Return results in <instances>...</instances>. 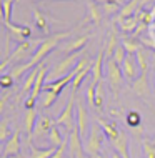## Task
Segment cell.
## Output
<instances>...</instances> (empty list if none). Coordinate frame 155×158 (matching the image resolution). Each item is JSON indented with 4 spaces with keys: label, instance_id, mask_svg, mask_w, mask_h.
I'll return each instance as SVG.
<instances>
[{
    "label": "cell",
    "instance_id": "cell-1",
    "mask_svg": "<svg viewBox=\"0 0 155 158\" xmlns=\"http://www.w3.org/2000/svg\"><path fill=\"white\" fill-rule=\"evenodd\" d=\"M42 42H44V38H40V40H27V42H22V44H19L14 48V52H12L8 57L3 58L2 65H0V72H5L8 65H19V63H27L25 60H32V57L35 55L37 48L42 45Z\"/></svg>",
    "mask_w": 155,
    "mask_h": 158
},
{
    "label": "cell",
    "instance_id": "cell-2",
    "mask_svg": "<svg viewBox=\"0 0 155 158\" xmlns=\"http://www.w3.org/2000/svg\"><path fill=\"white\" fill-rule=\"evenodd\" d=\"M70 30H67V32H60V33H54V35H50V37H47L44 38V42H42V45L37 48V52L35 55L32 57V60H30V67L32 68H35L38 65H42L45 60V57L49 55L54 48H57V45H58V42L62 40V38H67L68 35H70Z\"/></svg>",
    "mask_w": 155,
    "mask_h": 158
},
{
    "label": "cell",
    "instance_id": "cell-3",
    "mask_svg": "<svg viewBox=\"0 0 155 158\" xmlns=\"http://www.w3.org/2000/svg\"><path fill=\"white\" fill-rule=\"evenodd\" d=\"M103 130L98 123H92L88 131V136L85 140V153L90 155L92 158H98L100 156V150H102V142H103Z\"/></svg>",
    "mask_w": 155,
    "mask_h": 158
},
{
    "label": "cell",
    "instance_id": "cell-4",
    "mask_svg": "<svg viewBox=\"0 0 155 158\" xmlns=\"http://www.w3.org/2000/svg\"><path fill=\"white\" fill-rule=\"evenodd\" d=\"M105 70H107V82H109V87L112 93H114V98L118 100V92H120V85H122V67H118L115 63L114 58H107L105 60Z\"/></svg>",
    "mask_w": 155,
    "mask_h": 158
},
{
    "label": "cell",
    "instance_id": "cell-5",
    "mask_svg": "<svg viewBox=\"0 0 155 158\" xmlns=\"http://www.w3.org/2000/svg\"><path fill=\"white\" fill-rule=\"evenodd\" d=\"M82 57H84V55L79 52V53L67 55L65 58H62L60 62H57V63H55V67L52 68V75H54V78L58 80V78L67 77L68 73H72V72H74V68L77 67V63L80 62Z\"/></svg>",
    "mask_w": 155,
    "mask_h": 158
},
{
    "label": "cell",
    "instance_id": "cell-6",
    "mask_svg": "<svg viewBox=\"0 0 155 158\" xmlns=\"http://www.w3.org/2000/svg\"><path fill=\"white\" fill-rule=\"evenodd\" d=\"M75 103H77V98L74 93H70V98H68V102H67V105H65V108L62 110V113L58 115L57 118H55V125H62V127H65L67 130H68V133H70L74 128H77L75 125V112H74V108H75Z\"/></svg>",
    "mask_w": 155,
    "mask_h": 158
},
{
    "label": "cell",
    "instance_id": "cell-7",
    "mask_svg": "<svg viewBox=\"0 0 155 158\" xmlns=\"http://www.w3.org/2000/svg\"><path fill=\"white\" fill-rule=\"evenodd\" d=\"M75 108H77V113H75V118H77V128L80 131V136H88L87 133L90 131V115H88V110L85 106L84 100L82 98H77V103H75Z\"/></svg>",
    "mask_w": 155,
    "mask_h": 158
},
{
    "label": "cell",
    "instance_id": "cell-8",
    "mask_svg": "<svg viewBox=\"0 0 155 158\" xmlns=\"http://www.w3.org/2000/svg\"><path fill=\"white\" fill-rule=\"evenodd\" d=\"M68 153L72 155V158H84L85 155V147L82 145V136L79 128H74L68 133Z\"/></svg>",
    "mask_w": 155,
    "mask_h": 158
},
{
    "label": "cell",
    "instance_id": "cell-9",
    "mask_svg": "<svg viewBox=\"0 0 155 158\" xmlns=\"http://www.w3.org/2000/svg\"><path fill=\"white\" fill-rule=\"evenodd\" d=\"M5 27H7L8 33H10V37H14L19 44L32 38V28L28 25H15V23L8 22V23H5Z\"/></svg>",
    "mask_w": 155,
    "mask_h": 158
},
{
    "label": "cell",
    "instance_id": "cell-10",
    "mask_svg": "<svg viewBox=\"0 0 155 158\" xmlns=\"http://www.w3.org/2000/svg\"><path fill=\"white\" fill-rule=\"evenodd\" d=\"M55 122L52 120V118L49 117V115H40L37 120V125L35 128H33V133H32V140L33 138H44V136H47L50 133V130L54 128Z\"/></svg>",
    "mask_w": 155,
    "mask_h": 158
},
{
    "label": "cell",
    "instance_id": "cell-11",
    "mask_svg": "<svg viewBox=\"0 0 155 158\" xmlns=\"http://www.w3.org/2000/svg\"><path fill=\"white\" fill-rule=\"evenodd\" d=\"M88 40H90V35H80V37L74 38V40L67 42L65 45H62V47H60V52H63V53H67V55L79 53V52H82V50L87 47Z\"/></svg>",
    "mask_w": 155,
    "mask_h": 158
},
{
    "label": "cell",
    "instance_id": "cell-12",
    "mask_svg": "<svg viewBox=\"0 0 155 158\" xmlns=\"http://www.w3.org/2000/svg\"><path fill=\"white\" fill-rule=\"evenodd\" d=\"M75 78V73L72 72V73H68L67 77H63V78H58V80H54V82H47L44 85V92H54L55 95H60L62 90L67 87V85H72Z\"/></svg>",
    "mask_w": 155,
    "mask_h": 158
},
{
    "label": "cell",
    "instance_id": "cell-13",
    "mask_svg": "<svg viewBox=\"0 0 155 158\" xmlns=\"http://www.w3.org/2000/svg\"><path fill=\"white\" fill-rule=\"evenodd\" d=\"M15 155H20V130H15L12 133L10 140L2 148V156H15Z\"/></svg>",
    "mask_w": 155,
    "mask_h": 158
},
{
    "label": "cell",
    "instance_id": "cell-14",
    "mask_svg": "<svg viewBox=\"0 0 155 158\" xmlns=\"http://www.w3.org/2000/svg\"><path fill=\"white\" fill-rule=\"evenodd\" d=\"M137 70H139V65H137L135 55H127L125 62H123V65H122V73H123V77H125L128 82H135V80L139 78Z\"/></svg>",
    "mask_w": 155,
    "mask_h": 158
},
{
    "label": "cell",
    "instance_id": "cell-15",
    "mask_svg": "<svg viewBox=\"0 0 155 158\" xmlns=\"http://www.w3.org/2000/svg\"><path fill=\"white\" fill-rule=\"evenodd\" d=\"M103 58H105V48H100L95 57V60L92 63V83H100L102 82V72H103Z\"/></svg>",
    "mask_w": 155,
    "mask_h": 158
},
{
    "label": "cell",
    "instance_id": "cell-16",
    "mask_svg": "<svg viewBox=\"0 0 155 158\" xmlns=\"http://www.w3.org/2000/svg\"><path fill=\"white\" fill-rule=\"evenodd\" d=\"M132 92L140 98H147L149 97V80H147V72L140 73L139 78L135 82H132Z\"/></svg>",
    "mask_w": 155,
    "mask_h": 158
},
{
    "label": "cell",
    "instance_id": "cell-17",
    "mask_svg": "<svg viewBox=\"0 0 155 158\" xmlns=\"http://www.w3.org/2000/svg\"><path fill=\"white\" fill-rule=\"evenodd\" d=\"M110 143L122 158H130V155H128V143L130 142H128V136H127L125 131H120V135Z\"/></svg>",
    "mask_w": 155,
    "mask_h": 158
},
{
    "label": "cell",
    "instance_id": "cell-18",
    "mask_svg": "<svg viewBox=\"0 0 155 158\" xmlns=\"http://www.w3.org/2000/svg\"><path fill=\"white\" fill-rule=\"evenodd\" d=\"M40 67V70H38V77H37V82L35 85H33V88H32V92H30V95L28 97H32V98H37L42 95V92H44V82H45V75H47V67L42 63V65H38Z\"/></svg>",
    "mask_w": 155,
    "mask_h": 158
},
{
    "label": "cell",
    "instance_id": "cell-19",
    "mask_svg": "<svg viewBox=\"0 0 155 158\" xmlns=\"http://www.w3.org/2000/svg\"><path fill=\"white\" fill-rule=\"evenodd\" d=\"M95 122L102 127V130H103V133H105V136H107V140H109V142H114V140L120 135V130L117 128V125H115V123L105 122V120H103V118H100V117H98Z\"/></svg>",
    "mask_w": 155,
    "mask_h": 158
},
{
    "label": "cell",
    "instance_id": "cell-20",
    "mask_svg": "<svg viewBox=\"0 0 155 158\" xmlns=\"http://www.w3.org/2000/svg\"><path fill=\"white\" fill-rule=\"evenodd\" d=\"M37 120H38L37 110H25L24 125H25V130H27L28 142H32V133H33V128H35V125H37Z\"/></svg>",
    "mask_w": 155,
    "mask_h": 158
},
{
    "label": "cell",
    "instance_id": "cell-21",
    "mask_svg": "<svg viewBox=\"0 0 155 158\" xmlns=\"http://www.w3.org/2000/svg\"><path fill=\"white\" fill-rule=\"evenodd\" d=\"M33 20H35V25L40 28V32L44 33V35H50V25H49L50 22H49V19L38 10V8L33 10Z\"/></svg>",
    "mask_w": 155,
    "mask_h": 158
},
{
    "label": "cell",
    "instance_id": "cell-22",
    "mask_svg": "<svg viewBox=\"0 0 155 158\" xmlns=\"http://www.w3.org/2000/svg\"><path fill=\"white\" fill-rule=\"evenodd\" d=\"M139 2L140 0H130L128 3H125V5L120 8V12H118L117 22H120V20H123V19H128V17H135L133 14H135L137 8H139Z\"/></svg>",
    "mask_w": 155,
    "mask_h": 158
},
{
    "label": "cell",
    "instance_id": "cell-23",
    "mask_svg": "<svg viewBox=\"0 0 155 158\" xmlns=\"http://www.w3.org/2000/svg\"><path fill=\"white\" fill-rule=\"evenodd\" d=\"M120 45L118 38H117V33L115 32H110L109 33V40H105V44H103V48H105V55L107 58H112L115 53V50H117V47Z\"/></svg>",
    "mask_w": 155,
    "mask_h": 158
},
{
    "label": "cell",
    "instance_id": "cell-24",
    "mask_svg": "<svg viewBox=\"0 0 155 158\" xmlns=\"http://www.w3.org/2000/svg\"><path fill=\"white\" fill-rule=\"evenodd\" d=\"M57 148L55 147H50V148H37L30 143V153H28V158H52V155L55 153Z\"/></svg>",
    "mask_w": 155,
    "mask_h": 158
},
{
    "label": "cell",
    "instance_id": "cell-25",
    "mask_svg": "<svg viewBox=\"0 0 155 158\" xmlns=\"http://www.w3.org/2000/svg\"><path fill=\"white\" fill-rule=\"evenodd\" d=\"M67 138H68V136H65V138H63L62 131H60V128H58L57 125H54V128H52L50 133H49V140L52 142V145H54L55 148L62 147V145L67 142Z\"/></svg>",
    "mask_w": 155,
    "mask_h": 158
},
{
    "label": "cell",
    "instance_id": "cell-26",
    "mask_svg": "<svg viewBox=\"0 0 155 158\" xmlns=\"http://www.w3.org/2000/svg\"><path fill=\"white\" fill-rule=\"evenodd\" d=\"M102 17H103V8L97 2H90L88 3V19L93 23H100Z\"/></svg>",
    "mask_w": 155,
    "mask_h": 158
},
{
    "label": "cell",
    "instance_id": "cell-27",
    "mask_svg": "<svg viewBox=\"0 0 155 158\" xmlns=\"http://www.w3.org/2000/svg\"><path fill=\"white\" fill-rule=\"evenodd\" d=\"M90 73H92V65H90V67H87V68H84V70H82L80 73H77V75H75L74 82H72V85H70V87H72L70 90H72V93H74V95L77 93V90L80 88L82 82H84V80L87 78V77H88Z\"/></svg>",
    "mask_w": 155,
    "mask_h": 158
},
{
    "label": "cell",
    "instance_id": "cell-28",
    "mask_svg": "<svg viewBox=\"0 0 155 158\" xmlns=\"http://www.w3.org/2000/svg\"><path fill=\"white\" fill-rule=\"evenodd\" d=\"M38 70H40V67H35V68H32V70L28 72V75H27V80H25V82H24L22 95H24V93H27V92H32L33 85H35V82H37V77H38Z\"/></svg>",
    "mask_w": 155,
    "mask_h": 158
},
{
    "label": "cell",
    "instance_id": "cell-29",
    "mask_svg": "<svg viewBox=\"0 0 155 158\" xmlns=\"http://www.w3.org/2000/svg\"><path fill=\"white\" fill-rule=\"evenodd\" d=\"M118 25H120V30H122L123 33H133L135 28L139 27V20H137L135 17H128V19L120 20Z\"/></svg>",
    "mask_w": 155,
    "mask_h": 158
},
{
    "label": "cell",
    "instance_id": "cell-30",
    "mask_svg": "<svg viewBox=\"0 0 155 158\" xmlns=\"http://www.w3.org/2000/svg\"><path fill=\"white\" fill-rule=\"evenodd\" d=\"M120 44L123 45V48H125L127 55H135L137 52H139V48H142V45H140L133 37H132V38H128V37L122 38V42H120Z\"/></svg>",
    "mask_w": 155,
    "mask_h": 158
},
{
    "label": "cell",
    "instance_id": "cell-31",
    "mask_svg": "<svg viewBox=\"0 0 155 158\" xmlns=\"http://www.w3.org/2000/svg\"><path fill=\"white\" fill-rule=\"evenodd\" d=\"M58 95H55L54 92H42L40 95V106L42 108H50L52 105L57 102Z\"/></svg>",
    "mask_w": 155,
    "mask_h": 158
},
{
    "label": "cell",
    "instance_id": "cell-32",
    "mask_svg": "<svg viewBox=\"0 0 155 158\" xmlns=\"http://www.w3.org/2000/svg\"><path fill=\"white\" fill-rule=\"evenodd\" d=\"M135 58H137V65H139L140 73L149 72V62H147V55H145L144 48H139V52L135 53Z\"/></svg>",
    "mask_w": 155,
    "mask_h": 158
},
{
    "label": "cell",
    "instance_id": "cell-33",
    "mask_svg": "<svg viewBox=\"0 0 155 158\" xmlns=\"http://www.w3.org/2000/svg\"><path fill=\"white\" fill-rule=\"evenodd\" d=\"M14 3L15 0H2V15H3V23L10 22L12 10H14Z\"/></svg>",
    "mask_w": 155,
    "mask_h": 158
},
{
    "label": "cell",
    "instance_id": "cell-34",
    "mask_svg": "<svg viewBox=\"0 0 155 158\" xmlns=\"http://www.w3.org/2000/svg\"><path fill=\"white\" fill-rule=\"evenodd\" d=\"M142 123V117L139 112H135V110H130V112L127 113V125L132 128V130H135V128H139Z\"/></svg>",
    "mask_w": 155,
    "mask_h": 158
},
{
    "label": "cell",
    "instance_id": "cell-35",
    "mask_svg": "<svg viewBox=\"0 0 155 158\" xmlns=\"http://www.w3.org/2000/svg\"><path fill=\"white\" fill-rule=\"evenodd\" d=\"M27 70H32V67H30L28 62L27 63H19V65H12L10 73H8V75H12L14 78H20V77H22Z\"/></svg>",
    "mask_w": 155,
    "mask_h": 158
},
{
    "label": "cell",
    "instance_id": "cell-36",
    "mask_svg": "<svg viewBox=\"0 0 155 158\" xmlns=\"http://www.w3.org/2000/svg\"><path fill=\"white\" fill-rule=\"evenodd\" d=\"M103 95H105V90H103V82L97 83V93H95V110L97 112H103Z\"/></svg>",
    "mask_w": 155,
    "mask_h": 158
},
{
    "label": "cell",
    "instance_id": "cell-37",
    "mask_svg": "<svg viewBox=\"0 0 155 158\" xmlns=\"http://www.w3.org/2000/svg\"><path fill=\"white\" fill-rule=\"evenodd\" d=\"M95 93H97V85L90 82L88 83V88H87V103L90 108H95Z\"/></svg>",
    "mask_w": 155,
    "mask_h": 158
},
{
    "label": "cell",
    "instance_id": "cell-38",
    "mask_svg": "<svg viewBox=\"0 0 155 158\" xmlns=\"http://www.w3.org/2000/svg\"><path fill=\"white\" fill-rule=\"evenodd\" d=\"M112 58L115 60V63H117L118 67L123 65V62H125V58H127V52H125V48H123L122 44L117 47V50H115V53H114V57H112Z\"/></svg>",
    "mask_w": 155,
    "mask_h": 158
},
{
    "label": "cell",
    "instance_id": "cell-39",
    "mask_svg": "<svg viewBox=\"0 0 155 158\" xmlns=\"http://www.w3.org/2000/svg\"><path fill=\"white\" fill-rule=\"evenodd\" d=\"M142 147H144V155L145 158H155V143L152 140H147L145 138L142 142Z\"/></svg>",
    "mask_w": 155,
    "mask_h": 158
},
{
    "label": "cell",
    "instance_id": "cell-40",
    "mask_svg": "<svg viewBox=\"0 0 155 158\" xmlns=\"http://www.w3.org/2000/svg\"><path fill=\"white\" fill-rule=\"evenodd\" d=\"M8 135H10V130H8V122L7 120H2V123H0V142H2L3 145H5L8 140Z\"/></svg>",
    "mask_w": 155,
    "mask_h": 158
},
{
    "label": "cell",
    "instance_id": "cell-41",
    "mask_svg": "<svg viewBox=\"0 0 155 158\" xmlns=\"http://www.w3.org/2000/svg\"><path fill=\"white\" fill-rule=\"evenodd\" d=\"M0 87L5 88V90H7V88H12V87H14V77L3 73L2 77H0Z\"/></svg>",
    "mask_w": 155,
    "mask_h": 158
},
{
    "label": "cell",
    "instance_id": "cell-42",
    "mask_svg": "<svg viewBox=\"0 0 155 158\" xmlns=\"http://www.w3.org/2000/svg\"><path fill=\"white\" fill-rule=\"evenodd\" d=\"M103 8V12L105 14H114V12H120V5L118 3H114V2H109V3H105V5H102Z\"/></svg>",
    "mask_w": 155,
    "mask_h": 158
},
{
    "label": "cell",
    "instance_id": "cell-43",
    "mask_svg": "<svg viewBox=\"0 0 155 158\" xmlns=\"http://www.w3.org/2000/svg\"><path fill=\"white\" fill-rule=\"evenodd\" d=\"M68 148V138H67V142L62 145V147H58L57 150H55V153L52 155V158H63L65 156V150Z\"/></svg>",
    "mask_w": 155,
    "mask_h": 158
},
{
    "label": "cell",
    "instance_id": "cell-44",
    "mask_svg": "<svg viewBox=\"0 0 155 158\" xmlns=\"http://www.w3.org/2000/svg\"><path fill=\"white\" fill-rule=\"evenodd\" d=\"M35 103H37V100H35V98H32V97H27L24 100L25 110H35Z\"/></svg>",
    "mask_w": 155,
    "mask_h": 158
},
{
    "label": "cell",
    "instance_id": "cell-45",
    "mask_svg": "<svg viewBox=\"0 0 155 158\" xmlns=\"http://www.w3.org/2000/svg\"><path fill=\"white\" fill-rule=\"evenodd\" d=\"M2 158H24V156H20V155H15V156H2Z\"/></svg>",
    "mask_w": 155,
    "mask_h": 158
},
{
    "label": "cell",
    "instance_id": "cell-46",
    "mask_svg": "<svg viewBox=\"0 0 155 158\" xmlns=\"http://www.w3.org/2000/svg\"><path fill=\"white\" fill-rule=\"evenodd\" d=\"M25 2H38V0H25Z\"/></svg>",
    "mask_w": 155,
    "mask_h": 158
},
{
    "label": "cell",
    "instance_id": "cell-47",
    "mask_svg": "<svg viewBox=\"0 0 155 158\" xmlns=\"http://www.w3.org/2000/svg\"><path fill=\"white\" fill-rule=\"evenodd\" d=\"M152 142H153V143H155V136H153V138H152Z\"/></svg>",
    "mask_w": 155,
    "mask_h": 158
},
{
    "label": "cell",
    "instance_id": "cell-48",
    "mask_svg": "<svg viewBox=\"0 0 155 158\" xmlns=\"http://www.w3.org/2000/svg\"><path fill=\"white\" fill-rule=\"evenodd\" d=\"M98 158H107V156H102V155H100V156H98Z\"/></svg>",
    "mask_w": 155,
    "mask_h": 158
}]
</instances>
